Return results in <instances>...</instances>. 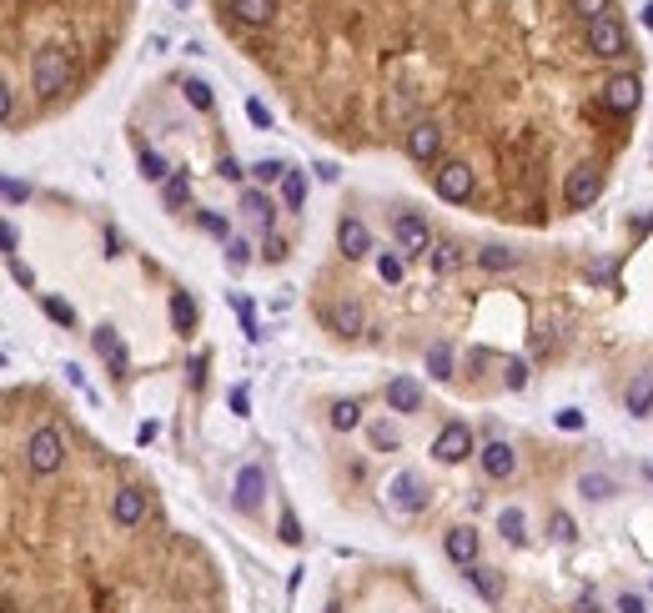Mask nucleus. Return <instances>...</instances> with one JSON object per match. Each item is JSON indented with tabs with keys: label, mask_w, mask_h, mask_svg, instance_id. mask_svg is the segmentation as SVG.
I'll list each match as a JSON object with an SVG mask.
<instances>
[{
	"label": "nucleus",
	"mask_w": 653,
	"mask_h": 613,
	"mask_svg": "<svg viewBox=\"0 0 653 613\" xmlns=\"http://www.w3.org/2000/svg\"><path fill=\"white\" fill-rule=\"evenodd\" d=\"M151 438H156V423H141V427H136V442H141V448H146V442H151Z\"/></svg>",
	"instance_id": "obj_55"
},
{
	"label": "nucleus",
	"mask_w": 653,
	"mask_h": 613,
	"mask_svg": "<svg viewBox=\"0 0 653 613\" xmlns=\"http://www.w3.org/2000/svg\"><path fill=\"white\" fill-rule=\"evenodd\" d=\"M388 408L392 412H418L422 408V387L412 378H392L388 382Z\"/></svg>",
	"instance_id": "obj_18"
},
{
	"label": "nucleus",
	"mask_w": 653,
	"mask_h": 613,
	"mask_svg": "<svg viewBox=\"0 0 653 613\" xmlns=\"http://www.w3.org/2000/svg\"><path fill=\"white\" fill-rule=\"evenodd\" d=\"M478 262H482L488 272H513V267H518V252H508V247H482Z\"/></svg>",
	"instance_id": "obj_28"
},
{
	"label": "nucleus",
	"mask_w": 653,
	"mask_h": 613,
	"mask_svg": "<svg viewBox=\"0 0 653 613\" xmlns=\"http://www.w3.org/2000/svg\"><path fill=\"white\" fill-rule=\"evenodd\" d=\"M598 191H603V166H593V161H583L578 172H568V187H563V196H568V206H583L598 202Z\"/></svg>",
	"instance_id": "obj_5"
},
{
	"label": "nucleus",
	"mask_w": 653,
	"mask_h": 613,
	"mask_svg": "<svg viewBox=\"0 0 653 613\" xmlns=\"http://www.w3.org/2000/svg\"><path fill=\"white\" fill-rule=\"evenodd\" d=\"M172 327L176 332L196 327V302H191V292H172Z\"/></svg>",
	"instance_id": "obj_24"
},
{
	"label": "nucleus",
	"mask_w": 653,
	"mask_h": 613,
	"mask_svg": "<svg viewBox=\"0 0 653 613\" xmlns=\"http://www.w3.org/2000/svg\"><path fill=\"white\" fill-rule=\"evenodd\" d=\"M141 176H146V181H166V161H161V151H151V146H146V151H141Z\"/></svg>",
	"instance_id": "obj_33"
},
{
	"label": "nucleus",
	"mask_w": 653,
	"mask_h": 613,
	"mask_svg": "<svg viewBox=\"0 0 653 613\" xmlns=\"http://www.w3.org/2000/svg\"><path fill=\"white\" fill-rule=\"evenodd\" d=\"M262 487H266V472L257 468V463H251V468H242V472H236V508H242V513H251V508L262 503Z\"/></svg>",
	"instance_id": "obj_14"
},
{
	"label": "nucleus",
	"mask_w": 653,
	"mask_h": 613,
	"mask_svg": "<svg viewBox=\"0 0 653 613\" xmlns=\"http://www.w3.org/2000/svg\"><path fill=\"white\" fill-rule=\"evenodd\" d=\"M281 538H287V543H302V528H296V513H281Z\"/></svg>",
	"instance_id": "obj_42"
},
{
	"label": "nucleus",
	"mask_w": 653,
	"mask_h": 613,
	"mask_svg": "<svg viewBox=\"0 0 653 613\" xmlns=\"http://www.w3.org/2000/svg\"><path fill=\"white\" fill-rule=\"evenodd\" d=\"M388 498H392V508H403V513H422V508H427V487H422L418 472H397L392 487H388Z\"/></svg>",
	"instance_id": "obj_8"
},
{
	"label": "nucleus",
	"mask_w": 653,
	"mask_h": 613,
	"mask_svg": "<svg viewBox=\"0 0 653 613\" xmlns=\"http://www.w3.org/2000/svg\"><path fill=\"white\" fill-rule=\"evenodd\" d=\"M91 347H96V352H101V357L111 362V372H116V378H126V367H131V357H126V347H121V337H116V327H111V322H101V327L91 332Z\"/></svg>",
	"instance_id": "obj_11"
},
{
	"label": "nucleus",
	"mask_w": 653,
	"mask_h": 613,
	"mask_svg": "<svg viewBox=\"0 0 653 613\" xmlns=\"http://www.w3.org/2000/svg\"><path fill=\"white\" fill-rule=\"evenodd\" d=\"M161 196H166V206H172V211H176V206H187L191 176H187V172H172V176H166V191H161Z\"/></svg>",
	"instance_id": "obj_29"
},
{
	"label": "nucleus",
	"mask_w": 653,
	"mask_h": 613,
	"mask_svg": "<svg viewBox=\"0 0 653 613\" xmlns=\"http://www.w3.org/2000/svg\"><path fill=\"white\" fill-rule=\"evenodd\" d=\"M373 448H397V433L392 427H373Z\"/></svg>",
	"instance_id": "obj_46"
},
{
	"label": "nucleus",
	"mask_w": 653,
	"mask_h": 613,
	"mask_svg": "<svg viewBox=\"0 0 653 613\" xmlns=\"http://www.w3.org/2000/svg\"><path fill=\"white\" fill-rule=\"evenodd\" d=\"M467 453H472V427H467V423H448L442 433H437V442H433L437 463H448V468H452V463H463Z\"/></svg>",
	"instance_id": "obj_7"
},
{
	"label": "nucleus",
	"mask_w": 653,
	"mask_h": 613,
	"mask_svg": "<svg viewBox=\"0 0 653 613\" xmlns=\"http://www.w3.org/2000/svg\"><path fill=\"white\" fill-rule=\"evenodd\" d=\"M0 116H5V126L16 121V91L11 86H0Z\"/></svg>",
	"instance_id": "obj_41"
},
{
	"label": "nucleus",
	"mask_w": 653,
	"mask_h": 613,
	"mask_svg": "<svg viewBox=\"0 0 653 613\" xmlns=\"http://www.w3.org/2000/svg\"><path fill=\"white\" fill-rule=\"evenodd\" d=\"M0 236H5V252L16 257V247H20V232H16V221H5V226H0Z\"/></svg>",
	"instance_id": "obj_47"
},
{
	"label": "nucleus",
	"mask_w": 653,
	"mask_h": 613,
	"mask_svg": "<svg viewBox=\"0 0 653 613\" xmlns=\"http://www.w3.org/2000/svg\"><path fill=\"white\" fill-rule=\"evenodd\" d=\"M11 277H16L20 287H31L35 277H31V267H26V262H16V257H11Z\"/></svg>",
	"instance_id": "obj_48"
},
{
	"label": "nucleus",
	"mask_w": 653,
	"mask_h": 613,
	"mask_svg": "<svg viewBox=\"0 0 653 613\" xmlns=\"http://www.w3.org/2000/svg\"><path fill=\"white\" fill-rule=\"evenodd\" d=\"M251 176H257V181H281V176H287V166H281V161H257V166H251Z\"/></svg>",
	"instance_id": "obj_37"
},
{
	"label": "nucleus",
	"mask_w": 653,
	"mask_h": 613,
	"mask_svg": "<svg viewBox=\"0 0 653 613\" xmlns=\"http://www.w3.org/2000/svg\"><path fill=\"white\" fill-rule=\"evenodd\" d=\"M638 91H643V86H638V76H613L603 86V106L618 111V116H628V111L638 106Z\"/></svg>",
	"instance_id": "obj_13"
},
{
	"label": "nucleus",
	"mask_w": 653,
	"mask_h": 613,
	"mask_svg": "<svg viewBox=\"0 0 653 613\" xmlns=\"http://www.w3.org/2000/svg\"><path fill=\"white\" fill-rule=\"evenodd\" d=\"M281 257H287V241L272 232V236H266V262H281Z\"/></svg>",
	"instance_id": "obj_45"
},
{
	"label": "nucleus",
	"mask_w": 653,
	"mask_h": 613,
	"mask_svg": "<svg viewBox=\"0 0 653 613\" xmlns=\"http://www.w3.org/2000/svg\"><path fill=\"white\" fill-rule=\"evenodd\" d=\"M618 613H643V598H638V594H623L618 598Z\"/></svg>",
	"instance_id": "obj_50"
},
{
	"label": "nucleus",
	"mask_w": 653,
	"mask_h": 613,
	"mask_svg": "<svg viewBox=\"0 0 653 613\" xmlns=\"http://www.w3.org/2000/svg\"><path fill=\"white\" fill-rule=\"evenodd\" d=\"M427 372H433L437 382L452 378V347L448 342H433V347H427Z\"/></svg>",
	"instance_id": "obj_25"
},
{
	"label": "nucleus",
	"mask_w": 653,
	"mask_h": 613,
	"mask_svg": "<svg viewBox=\"0 0 653 613\" xmlns=\"http://www.w3.org/2000/svg\"><path fill=\"white\" fill-rule=\"evenodd\" d=\"M392 236H397V247H403V252H412V257H427L437 247L433 232H427V221L412 217V211H403V217L392 221Z\"/></svg>",
	"instance_id": "obj_6"
},
{
	"label": "nucleus",
	"mask_w": 653,
	"mask_h": 613,
	"mask_svg": "<svg viewBox=\"0 0 653 613\" xmlns=\"http://www.w3.org/2000/svg\"><path fill=\"white\" fill-rule=\"evenodd\" d=\"M337 247H342L347 262H357V257L373 252V232H367L357 217H342V221H337Z\"/></svg>",
	"instance_id": "obj_9"
},
{
	"label": "nucleus",
	"mask_w": 653,
	"mask_h": 613,
	"mask_svg": "<svg viewBox=\"0 0 653 613\" xmlns=\"http://www.w3.org/2000/svg\"><path fill=\"white\" fill-rule=\"evenodd\" d=\"M377 277H382V282H403V257L382 252L377 257Z\"/></svg>",
	"instance_id": "obj_34"
},
{
	"label": "nucleus",
	"mask_w": 653,
	"mask_h": 613,
	"mask_svg": "<svg viewBox=\"0 0 653 613\" xmlns=\"http://www.w3.org/2000/svg\"><path fill=\"white\" fill-rule=\"evenodd\" d=\"M503 378H508V387H513V393H518V387H528V362H523V357H513Z\"/></svg>",
	"instance_id": "obj_38"
},
{
	"label": "nucleus",
	"mask_w": 653,
	"mask_h": 613,
	"mask_svg": "<svg viewBox=\"0 0 653 613\" xmlns=\"http://www.w3.org/2000/svg\"><path fill=\"white\" fill-rule=\"evenodd\" d=\"M553 538H558V543H573V538H578V528H573L568 513H553Z\"/></svg>",
	"instance_id": "obj_39"
},
{
	"label": "nucleus",
	"mask_w": 653,
	"mask_h": 613,
	"mask_svg": "<svg viewBox=\"0 0 653 613\" xmlns=\"http://www.w3.org/2000/svg\"><path fill=\"white\" fill-rule=\"evenodd\" d=\"M26 196H31V191L20 187V181H5V202L16 206V202H26Z\"/></svg>",
	"instance_id": "obj_51"
},
{
	"label": "nucleus",
	"mask_w": 653,
	"mask_h": 613,
	"mask_svg": "<svg viewBox=\"0 0 653 613\" xmlns=\"http://www.w3.org/2000/svg\"><path fill=\"white\" fill-rule=\"evenodd\" d=\"M281 202H287V211H302V202H307V181H302V172L281 176Z\"/></svg>",
	"instance_id": "obj_26"
},
{
	"label": "nucleus",
	"mask_w": 653,
	"mask_h": 613,
	"mask_svg": "<svg viewBox=\"0 0 653 613\" xmlns=\"http://www.w3.org/2000/svg\"><path fill=\"white\" fill-rule=\"evenodd\" d=\"M202 226H206V232H217V236H227V221H221L217 211H206V217H202Z\"/></svg>",
	"instance_id": "obj_52"
},
{
	"label": "nucleus",
	"mask_w": 653,
	"mask_h": 613,
	"mask_svg": "<svg viewBox=\"0 0 653 613\" xmlns=\"http://www.w3.org/2000/svg\"><path fill=\"white\" fill-rule=\"evenodd\" d=\"M498 528H503V538H508V543H523V513H518V508H503L498 513Z\"/></svg>",
	"instance_id": "obj_32"
},
{
	"label": "nucleus",
	"mask_w": 653,
	"mask_h": 613,
	"mask_svg": "<svg viewBox=\"0 0 653 613\" xmlns=\"http://www.w3.org/2000/svg\"><path fill=\"white\" fill-rule=\"evenodd\" d=\"M649 408H653V367H643V372H634V382H628V412L643 418Z\"/></svg>",
	"instance_id": "obj_19"
},
{
	"label": "nucleus",
	"mask_w": 653,
	"mask_h": 613,
	"mask_svg": "<svg viewBox=\"0 0 653 613\" xmlns=\"http://www.w3.org/2000/svg\"><path fill=\"white\" fill-rule=\"evenodd\" d=\"M643 26H653V5H649V11H643Z\"/></svg>",
	"instance_id": "obj_56"
},
{
	"label": "nucleus",
	"mask_w": 653,
	"mask_h": 613,
	"mask_svg": "<svg viewBox=\"0 0 653 613\" xmlns=\"http://www.w3.org/2000/svg\"><path fill=\"white\" fill-rule=\"evenodd\" d=\"M111 513H116L121 528H136V523L146 518V493H141V487H121L116 503H111Z\"/></svg>",
	"instance_id": "obj_15"
},
{
	"label": "nucleus",
	"mask_w": 653,
	"mask_h": 613,
	"mask_svg": "<svg viewBox=\"0 0 653 613\" xmlns=\"http://www.w3.org/2000/svg\"><path fill=\"white\" fill-rule=\"evenodd\" d=\"M457 262H463V247H457V241H437L433 247V267L437 272H457Z\"/></svg>",
	"instance_id": "obj_30"
},
{
	"label": "nucleus",
	"mask_w": 653,
	"mask_h": 613,
	"mask_svg": "<svg viewBox=\"0 0 653 613\" xmlns=\"http://www.w3.org/2000/svg\"><path fill=\"white\" fill-rule=\"evenodd\" d=\"M442 548H448V558L457 568H472L478 563V533L467 528V523H457V528H448V538H442Z\"/></svg>",
	"instance_id": "obj_12"
},
{
	"label": "nucleus",
	"mask_w": 653,
	"mask_h": 613,
	"mask_svg": "<svg viewBox=\"0 0 653 613\" xmlns=\"http://www.w3.org/2000/svg\"><path fill=\"white\" fill-rule=\"evenodd\" d=\"M578 493H583V498H593V503H608V498L618 493V483H613V478H603V472H583V478H578Z\"/></svg>",
	"instance_id": "obj_22"
},
{
	"label": "nucleus",
	"mask_w": 653,
	"mask_h": 613,
	"mask_svg": "<svg viewBox=\"0 0 653 613\" xmlns=\"http://www.w3.org/2000/svg\"><path fill=\"white\" fill-rule=\"evenodd\" d=\"M227 262H232V267H247L251 262V247L242 241V236H227Z\"/></svg>",
	"instance_id": "obj_36"
},
{
	"label": "nucleus",
	"mask_w": 653,
	"mask_h": 613,
	"mask_svg": "<svg viewBox=\"0 0 653 613\" xmlns=\"http://www.w3.org/2000/svg\"><path fill=\"white\" fill-rule=\"evenodd\" d=\"M357 423H362V408L352 402V397H342V402H332V427H337V433H352Z\"/></svg>",
	"instance_id": "obj_27"
},
{
	"label": "nucleus",
	"mask_w": 653,
	"mask_h": 613,
	"mask_svg": "<svg viewBox=\"0 0 653 613\" xmlns=\"http://www.w3.org/2000/svg\"><path fill=\"white\" fill-rule=\"evenodd\" d=\"M573 11H583L588 20H598V16H608V0H573Z\"/></svg>",
	"instance_id": "obj_40"
},
{
	"label": "nucleus",
	"mask_w": 653,
	"mask_h": 613,
	"mask_svg": "<svg viewBox=\"0 0 653 613\" xmlns=\"http://www.w3.org/2000/svg\"><path fill=\"white\" fill-rule=\"evenodd\" d=\"M242 211H247L251 221H257V226H262L266 236H272V226H277V206H272V196H266V191H242Z\"/></svg>",
	"instance_id": "obj_17"
},
{
	"label": "nucleus",
	"mask_w": 653,
	"mask_h": 613,
	"mask_svg": "<svg viewBox=\"0 0 653 613\" xmlns=\"http://www.w3.org/2000/svg\"><path fill=\"white\" fill-rule=\"evenodd\" d=\"M227 5H232V16L242 26H266L272 11H277V0H227Z\"/></svg>",
	"instance_id": "obj_20"
},
{
	"label": "nucleus",
	"mask_w": 653,
	"mask_h": 613,
	"mask_svg": "<svg viewBox=\"0 0 653 613\" xmlns=\"http://www.w3.org/2000/svg\"><path fill=\"white\" fill-rule=\"evenodd\" d=\"M187 101L196 111H211V86H206V80H187Z\"/></svg>",
	"instance_id": "obj_35"
},
{
	"label": "nucleus",
	"mask_w": 653,
	"mask_h": 613,
	"mask_svg": "<svg viewBox=\"0 0 653 613\" xmlns=\"http://www.w3.org/2000/svg\"><path fill=\"white\" fill-rule=\"evenodd\" d=\"M588 50L603 56V61H618L628 50V35H623V26L613 16H598V20H588Z\"/></svg>",
	"instance_id": "obj_3"
},
{
	"label": "nucleus",
	"mask_w": 653,
	"mask_h": 613,
	"mask_svg": "<svg viewBox=\"0 0 653 613\" xmlns=\"http://www.w3.org/2000/svg\"><path fill=\"white\" fill-rule=\"evenodd\" d=\"M558 427H563V433H578V427H583V412H578V408H563L558 412Z\"/></svg>",
	"instance_id": "obj_43"
},
{
	"label": "nucleus",
	"mask_w": 653,
	"mask_h": 613,
	"mask_svg": "<svg viewBox=\"0 0 653 613\" xmlns=\"http://www.w3.org/2000/svg\"><path fill=\"white\" fill-rule=\"evenodd\" d=\"M247 116H251V126H272V111L262 101H247Z\"/></svg>",
	"instance_id": "obj_44"
},
{
	"label": "nucleus",
	"mask_w": 653,
	"mask_h": 613,
	"mask_svg": "<svg viewBox=\"0 0 653 613\" xmlns=\"http://www.w3.org/2000/svg\"><path fill=\"white\" fill-rule=\"evenodd\" d=\"M202 382H206V357H196L191 362V387H202Z\"/></svg>",
	"instance_id": "obj_54"
},
{
	"label": "nucleus",
	"mask_w": 653,
	"mask_h": 613,
	"mask_svg": "<svg viewBox=\"0 0 653 613\" xmlns=\"http://www.w3.org/2000/svg\"><path fill=\"white\" fill-rule=\"evenodd\" d=\"M71 80H76V65H71V50L65 46H41L35 50V61H31V86L35 96H61L71 91Z\"/></svg>",
	"instance_id": "obj_1"
},
{
	"label": "nucleus",
	"mask_w": 653,
	"mask_h": 613,
	"mask_svg": "<svg viewBox=\"0 0 653 613\" xmlns=\"http://www.w3.org/2000/svg\"><path fill=\"white\" fill-rule=\"evenodd\" d=\"M437 151H442V131H437L433 121H412V131H407V157L437 161Z\"/></svg>",
	"instance_id": "obj_10"
},
{
	"label": "nucleus",
	"mask_w": 653,
	"mask_h": 613,
	"mask_svg": "<svg viewBox=\"0 0 653 613\" xmlns=\"http://www.w3.org/2000/svg\"><path fill=\"white\" fill-rule=\"evenodd\" d=\"M332 327L342 332V337H357V332H367V312H362V302H342V307L332 312Z\"/></svg>",
	"instance_id": "obj_21"
},
{
	"label": "nucleus",
	"mask_w": 653,
	"mask_h": 613,
	"mask_svg": "<svg viewBox=\"0 0 653 613\" xmlns=\"http://www.w3.org/2000/svg\"><path fill=\"white\" fill-rule=\"evenodd\" d=\"M467 583H472V588H478V594L488 598V603H493V598L503 594V583H498V568H488V563H472V568H467Z\"/></svg>",
	"instance_id": "obj_23"
},
{
	"label": "nucleus",
	"mask_w": 653,
	"mask_h": 613,
	"mask_svg": "<svg viewBox=\"0 0 653 613\" xmlns=\"http://www.w3.org/2000/svg\"><path fill=\"white\" fill-rule=\"evenodd\" d=\"M482 472H488V478H513L518 453L508 448V442H488V448H482Z\"/></svg>",
	"instance_id": "obj_16"
},
{
	"label": "nucleus",
	"mask_w": 653,
	"mask_h": 613,
	"mask_svg": "<svg viewBox=\"0 0 653 613\" xmlns=\"http://www.w3.org/2000/svg\"><path fill=\"white\" fill-rule=\"evenodd\" d=\"M247 408H251V397H247V387H236V393H232V412H242V418H247Z\"/></svg>",
	"instance_id": "obj_53"
},
{
	"label": "nucleus",
	"mask_w": 653,
	"mask_h": 613,
	"mask_svg": "<svg viewBox=\"0 0 653 613\" xmlns=\"http://www.w3.org/2000/svg\"><path fill=\"white\" fill-rule=\"evenodd\" d=\"M41 312H46L50 322H61V327H71V322H76V307H71V302H61V297H41Z\"/></svg>",
	"instance_id": "obj_31"
},
{
	"label": "nucleus",
	"mask_w": 653,
	"mask_h": 613,
	"mask_svg": "<svg viewBox=\"0 0 653 613\" xmlns=\"http://www.w3.org/2000/svg\"><path fill=\"white\" fill-rule=\"evenodd\" d=\"M433 187H437L442 202H467V196H472V166H467V161H442L433 172Z\"/></svg>",
	"instance_id": "obj_4"
},
{
	"label": "nucleus",
	"mask_w": 653,
	"mask_h": 613,
	"mask_svg": "<svg viewBox=\"0 0 653 613\" xmlns=\"http://www.w3.org/2000/svg\"><path fill=\"white\" fill-rule=\"evenodd\" d=\"M217 172L227 176V181H242V176H247V172H242V166H236L232 157H221V166H217Z\"/></svg>",
	"instance_id": "obj_49"
},
{
	"label": "nucleus",
	"mask_w": 653,
	"mask_h": 613,
	"mask_svg": "<svg viewBox=\"0 0 653 613\" xmlns=\"http://www.w3.org/2000/svg\"><path fill=\"white\" fill-rule=\"evenodd\" d=\"M65 463V438H61V427H35L31 442H26V468L41 472V478H50V472H61Z\"/></svg>",
	"instance_id": "obj_2"
}]
</instances>
